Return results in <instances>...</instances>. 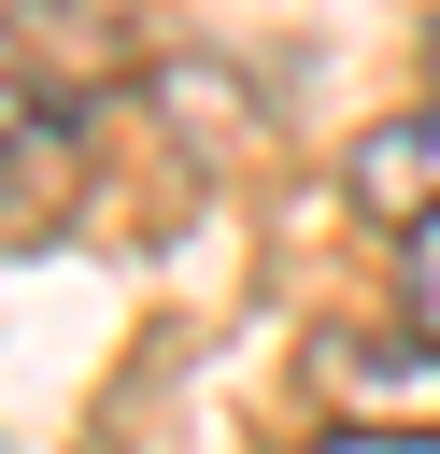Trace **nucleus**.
Segmentation results:
<instances>
[{
  "label": "nucleus",
  "instance_id": "3",
  "mask_svg": "<svg viewBox=\"0 0 440 454\" xmlns=\"http://www.w3.org/2000/svg\"><path fill=\"white\" fill-rule=\"evenodd\" d=\"M355 213H369L383 241L440 227V114H397V128H369V142H355Z\"/></svg>",
  "mask_w": 440,
  "mask_h": 454
},
{
  "label": "nucleus",
  "instance_id": "2",
  "mask_svg": "<svg viewBox=\"0 0 440 454\" xmlns=\"http://www.w3.org/2000/svg\"><path fill=\"white\" fill-rule=\"evenodd\" d=\"M71 156H85V85L0 71V227H14V241L71 199Z\"/></svg>",
  "mask_w": 440,
  "mask_h": 454
},
{
  "label": "nucleus",
  "instance_id": "1",
  "mask_svg": "<svg viewBox=\"0 0 440 454\" xmlns=\"http://www.w3.org/2000/svg\"><path fill=\"white\" fill-rule=\"evenodd\" d=\"M312 411L326 426H440V340H383V326H326L312 340Z\"/></svg>",
  "mask_w": 440,
  "mask_h": 454
},
{
  "label": "nucleus",
  "instance_id": "4",
  "mask_svg": "<svg viewBox=\"0 0 440 454\" xmlns=\"http://www.w3.org/2000/svg\"><path fill=\"white\" fill-rule=\"evenodd\" d=\"M397 312L440 340V227H412V241H397Z\"/></svg>",
  "mask_w": 440,
  "mask_h": 454
},
{
  "label": "nucleus",
  "instance_id": "5",
  "mask_svg": "<svg viewBox=\"0 0 440 454\" xmlns=\"http://www.w3.org/2000/svg\"><path fill=\"white\" fill-rule=\"evenodd\" d=\"M312 454H440V426H326Z\"/></svg>",
  "mask_w": 440,
  "mask_h": 454
},
{
  "label": "nucleus",
  "instance_id": "6",
  "mask_svg": "<svg viewBox=\"0 0 440 454\" xmlns=\"http://www.w3.org/2000/svg\"><path fill=\"white\" fill-rule=\"evenodd\" d=\"M426 71H440V43H426Z\"/></svg>",
  "mask_w": 440,
  "mask_h": 454
}]
</instances>
